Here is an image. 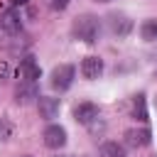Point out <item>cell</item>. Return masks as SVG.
I'll use <instances>...</instances> for the list:
<instances>
[{"mask_svg":"<svg viewBox=\"0 0 157 157\" xmlns=\"http://www.w3.org/2000/svg\"><path fill=\"white\" fill-rule=\"evenodd\" d=\"M71 34H74L76 39L86 42V44H93V42L98 39V34H101V20H98L96 15H91V12H83V15H78V17L74 20Z\"/></svg>","mask_w":157,"mask_h":157,"instance_id":"6da1fadb","label":"cell"},{"mask_svg":"<svg viewBox=\"0 0 157 157\" xmlns=\"http://www.w3.org/2000/svg\"><path fill=\"white\" fill-rule=\"evenodd\" d=\"M74 76H76V71H74V66H71V64H59V66H54V69H52L49 83H52V88H54V91H66V88L74 83Z\"/></svg>","mask_w":157,"mask_h":157,"instance_id":"7a4b0ae2","label":"cell"},{"mask_svg":"<svg viewBox=\"0 0 157 157\" xmlns=\"http://www.w3.org/2000/svg\"><path fill=\"white\" fill-rule=\"evenodd\" d=\"M108 29L115 37H128L132 32V20L128 15H123V12H110L108 15Z\"/></svg>","mask_w":157,"mask_h":157,"instance_id":"3957f363","label":"cell"},{"mask_svg":"<svg viewBox=\"0 0 157 157\" xmlns=\"http://www.w3.org/2000/svg\"><path fill=\"white\" fill-rule=\"evenodd\" d=\"M42 137H44V145L47 147H52V150H59V147H64L66 145V128L64 125H47L44 128V132H42Z\"/></svg>","mask_w":157,"mask_h":157,"instance_id":"277c9868","label":"cell"},{"mask_svg":"<svg viewBox=\"0 0 157 157\" xmlns=\"http://www.w3.org/2000/svg\"><path fill=\"white\" fill-rule=\"evenodd\" d=\"M150 142H152L150 128H130V130H125V145L128 147L140 150V147H147Z\"/></svg>","mask_w":157,"mask_h":157,"instance_id":"5b68a950","label":"cell"},{"mask_svg":"<svg viewBox=\"0 0 157 157\" xmlns=\"http://www.w3.org/2000/svg\"><path fill=\"white\" fill-rule=\"evenodd\" d=\"M37 98H39V88H37L34 81H20V83H17V88H15V101H17L20 105H27V103H32V101H37Z\"/></svg>","mask_w":157,"mask_h":157,"instance_id":"8992f818","label":"cell"},{"mask_svg":"<svg viewBox=\"0 0 157 157\" xmlns=\"http://www.w3.org/2000/svg\"><path fill=\"white\" fill-rule=\"evenodd\" d=\"M78 69H81V76H83V78L93 81V78H98V76L103 74V59H101V56H86Z\"/></svg>","mask_w":157,"mask_h":157,"instance_id":"52a82bcc","label":"cell"},{"mask_svg":"<svg viewBox=\"0 0 157 157\" xmlns=\"http://www.w3.org/2000/svg\"><path fill=\"white\" fill-rule=\"evenodd\" d=\"M37 108H39V115H42L44 120H52V118H56V115H59L61 103H59V98H52V96H39V98H37Z\"/></svg>","mask_w":157,"mask_h":157,"instance_id":"ba28073f","label":"cell"},{"mask_svg":"<svg viewBox=\"0 0 157 157\" xmlns=\"http://www.w3.org/2000/svg\"><path fill=\"white\" fill-rule=\"evenodd\" d=\"M98 118V105L96 103H78L76 108H74V120L76 123H81V125H88V123H93Z\"/></svg>","mask_w":157,"mask_h":157,"instance_id":"9c48e42d","label":"cell"},{"mask_svg":"<svg viewBox=\"0 0 157 157\" xmlns=\"http://www.w3.org/2000/svg\"><path fill=\"white\" fill-rule=\"evenodd\" d=\"M39 76H42V69H39V64H37L34 59H25V61L20 64V78H22V81H34V83H37Z\"/></svg>","mask_w":157,"mask_h":157,"instance_id":"30bf717a","label":"cell"},{"mask_svg":"<svg viewBox=\"0 0 157 157\" xmlns=\"http://www.w3.org/2000/svg\"><path fill=\"white\" fill-rule=\"evenodd\" d=\"M132 115H135L140 123H147V120H150V113H147V98H145V93H137V96L132 98Z\"/></svg>","mask_w":157,"mask_h":157,"instance_id":"8fae6325","label":"cell"},{"mask_svg":"<svg viewBox=\"0 0 157 157\" xmlns=\"http://www.w3.org/2000/svg\"><path fill=\"white\" fill-rule=\"evenodd\" d=\"M0 27H2L5 32H10V34L20 32V27H22V22H20V15H17L15 10L5 12V15H2V20H0Z\"/></svg>","mask_w":157,"mask_h":157,"instance_id":"7c38bea8","label":"cell"},{"mask_svg":"<svg viewBox=\"0 0 157 157\" xmlns=\"http://www.w3.org/2000/svg\"><path fill=\"white\" fill-rule=\"evenodd\" d=\"M140 34H142V39H147V42H157V17L145 20L142 27H140Z\"/></svg>","mask_w":157,"mask_h":157,"instance_id":"4fadbf2b","label":"cell"},{"mask_svg":"<svg viewBox=\"0 0 157 157\" xmlns=\"http://www.w3.org/2000/svg\"><path fill=\"white\" fill-rule=\"evenodd\" d=\"M101 157H125V147L118 142H103L101 145Z\"/></svg>","mask_w":157,"mask_h":157,"instance_id":"5bb4252c","label":"cell"},{"mask_svg":"<svg viewBox=\"0 0 157 157\" xmlns=\"http://www.w3.org/2000/svg\"><path fill=\"white\" fill-rule=\"evenodd\" d=\"M10 135H12V125H10V120H7V118H0V142L7 140Z\"/></svg>","mask_w":157,"mask_h":157,"instance_id":"9a60e30c","label":"cell"},{"mask_svg":"<svg viewBox=\"0 0 157 157\" xmlns=\"http://www.w3.org/2000/svg\"><path fill=\"white\" fill-rule=\"evenodd\" d=\"M7 78H10V61L0 59V81H7Z\"/></svg>","mask_w":157,"mask_h":157,"instance_id":"2e32d148","label":"cell"},{"mask_svg":"<svg viewBox=\"0 0 157 157\" xmlns=\"http://www.w3.org/2000/svg\"><path fill=\"white\" fill-rule=\"evenodd\" d=\"M49 5H52V10H64L69 5V0H49Z\"/></svg>","mask_w":157,"mask_h":157,"instance_id":"e0dca14e","label":"cell"},{"mask_svg":"<svg viewBox=\"0 0 157 157\" xmlns=\"http://www.w3.org/2000/svg\"><path fill=\"white\" fill-rule=\"evenodd\" d=\"M27 0H12V5H25Z\"/></svg>","mask_w":157,"mask_h":157,"instance_id":"ac0fdd59","label":"cell"},{"mask_svg":"<svg viewBox=\"0 0 157 157\" xmlns=\"http://www.w3.org/2000/svg\"><path fill=\"white\" fill-rule=\"evenodd\" d=\"M96 2H110V0H96Z\"/></svg>","mask_w":157,"mask_h":157,"instance_id":"d6986e66","label":"cell"},{"mask_svg":"<svg viewBox=\"0 0 157 157\" xmlns=\"http://www.w3.org/2000/svg\"><path fill=\"white\" fill-rule=\"evenodd\" d=\"M155 157H157V155H155Z\"/></svg>","mask_w":157,"mask_h":157,"instance_id":"ffe728a7","label":"cell"}]
</instances>
